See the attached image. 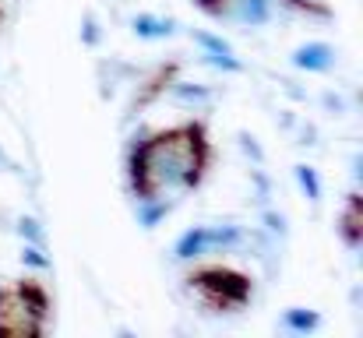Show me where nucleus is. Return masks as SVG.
<instances>
[{"label":"nucleus","mask_w":363,"mask_h":338,"mask_svg":"<svg viewBox=\"0 0 363 338\" xmlns=\"http://www.w3.org/2000/svg\"><path fill=\"white\" fill-rule=\"evenodd\" d=\"M335 236L342 240L346 250H360L363 247V194L360 191H350L342 198V208L335 215Z\"/></svg>","instance_id":"5"},{"label":"nucleus","mask_w":363,"mask_h":338,"mask_svg":"<svg viewBox=\"0 0 363 338\" xmlns=\"http://www.w3.org/2000/svg\"><path fill=\"white\" fill-rule=\"evenodd\" d=\"M130 28H134L138 39H166V35L177 32V21L173 18H159V14H134Z\"/></svg>","instance_id":"9"},{"label":"nucleus","mask_w":363,"mask_h":338,"mask_svg":"<svg viewBox=\"0 0 363 338\" xmlns=\"http://www.w3.org/2000/svg\"><path fill=\"white\" fill-rule=\"evenodd\" d=\"M205 18H226V11H230V0H191Z\"/></svg>","instance_id":"13"},{"label":"nucleus","mask_w":363,"mask_h":338,"mask_svg":"<svg viewBox=\"0 0 363 338\" xmlns=\"http://www.w3.org/2000/svg\"><path fill=\"white\" fill-rule=\"evenodd\" d=\"M243 240V232L237 225H194L187 229L177 247H173V257L177 261H194L201 254H216V250H230Z\"/></svg>","instance_id":"4"},{"label":"nucleus","mask_w":363,"mask_h":338,"mask_svg":"<svg viewBox=\"0 0 363 338\" xmlns=\"http://www.w3.org/2000/svg\"><path fill=\"white\" fill-rule=\"evenodd\" d=\"M318 325H321V317H318L314 310H303V307H289V310L282 314V328H286V332H296V335L318 332Z\"/></svg>","instance_id":"10"},{"label":"nucleus","mask_w":363,"mask_h":338,"mask_svg":"<svg viewBox=\"0 0 363 338\" xmlns=\"http://www.w3.org/2000/svg\"><path fill=\"white\" fill-rule=\"evenodd\" d=\"M184 286L212 314H237L254 300V278L233 264H194L184 275Z\"/></svg>","instance_id":"3"},{"label":"nucleus","mask_w":363,"mask_h":338,"mask_svg":"<svg viewBox=\"0 0 363 338\" xmlns=\"http://www.w3.org/2000/svg\"><path fill=\"white\" fill-rule=\"evenodd\" d=\"M177 78H180V60H169V64H159L141 85H138V92H134V99H130V113L134 110H145V106H152L155 99H162L173 85H177Z\"/></svg>","instance_id":"6"},{"label":"nucleus","mask_w":363,"mask_h":338,"mask_svg":"<svg viewBox=\"0 0 363 338\" xmlns=\"http://www.w3.org/2000/svg\"><path fill=\"white\" fill-rule=\"evenodd\" d=\"M296 180H300V187H303V194L311 201H321V180H318V173L311 166H296Z\"/></svg>","instance_id":"12"},{"label":"nucleus","mask_w":363,"mask_h":338,"mask_svg":"<svg viewBox=\"0 0 363 338\" xmlns=\"http://www.w3.org/2000/svg\"><path fill=\"white\" fill-rule=\"evenodd\" d=\"M226 14H233L237 21L257 28V25H264L272 18V0H230V11Z\"/></svg>","instance_id":"8"},{"label":"nucleus","mask_w":363,"mask_h":338,"mask_svg":"<svg viewBox=\"0 0 363 338\" xmlns=\"http://www.w3.org/2000/svg\"><path fill=\"white\" fill-rule=\"evenodd\" d=\"M216 162L212 134L201 116L145 130L127 148V191L141 201L194 194Z\"/></svg>","instance_id":"1"},{"label":"nucleus","mask_w":363,"mask_h":338,"mask_svg":"<svg viewBox=\"0 0 363 338\" xmlns=\"http://www.w3.org/2000/svg\"><path fill=\"white\" fill-rule=\"evenodd\" d=\"M282 7H289L293 14H303V18H314V21H332L335 11L328 0H279Z\"/></svg>","instance_id":"11"},{"label":"nucleus","mask_w":363,"mask_h":338,"mask_svg":"<svg viewBox=\"0 0 363 338\" xmlns=\"http://www.w3.org/2000/svg\"><path fill=\"white\" fill-rule=\"evenodd\" d=\"M4 21H7V11H4V4H0V28H4Z\"/></svg>","instance_id":"14"},{"label":"nucleus","mask_w":363,"mask_h":338,"mask_svg":"<svg viewBox=\"0 0 363 338\" xmlns=\"http://www.w3.org/2000/svg\"><path fill=\"white\" fill-rule=\"evenodd\" d=\"M0 162H7V159H4V152H0Z\"/></svg>","instance_id":"15"},{"label":"nucleus","mask_w":363,"mask_h":338,"mask_svg":"<svg viewBox=\"0 0 363 338\" xmlns=\"http://www.w3.org/2000/svg\"><path fill=\"white\" fill-rule=\"evenodd\" d=\"M289 64L300 67V71L325 74V71H332V67L339 64V53H335V46H328V43H303V46L293 50Z\"/></svg>","instance_id":"7"},{"label":"nucleus","mask_w":363,"mask_h":338,"mask_svg":"<svg viewBox=\"0 0 363 338\" xmlns=\"http://www.w3.org/2000/svg\"><path fill=\"white\" fill-rule=\"evenodd\" d=\"M50 317L53 296L43 278L21 275L0 286V338H43Z\"/></svg>","instance_id":"2"}]
</instances>
